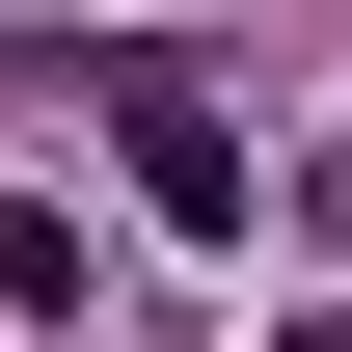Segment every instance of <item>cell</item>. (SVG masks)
<instances>
[{
    "instance_id": "cell-1",
    "label": "cell",
    "mask_w": 352,
    "mask_h": 352,
    "mask_svg": "<svg viewBox=\"0 0 352 352\" xmlns=\"http://www.w3.org/2000/svg\"><path fill=\"white\" fill-rule=\"evenodd\" d=\"M109 163H135V217H190V244L244 217V109L190 82V54H135V109H109Z\"/></svg>"
},
{
    "instance_id": "cell-2",
    "label": "cell",
    "mask_w": 352,
    "mask_h": 352,
    "mask_svg": "<svg viewBox=\"0 0 352 352\" xmlns=\"http://www.w3.org/2000/svg\"><path fill=\"white\" fill-rule=\"evenodd\" d=\"M271 352H352V298H298V325H271Z\"/></svg>"
}]
</instances>
